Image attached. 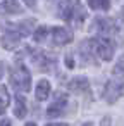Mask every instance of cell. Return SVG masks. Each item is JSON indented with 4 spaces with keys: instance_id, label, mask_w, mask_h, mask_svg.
Masks as SVG:
<instances>
[{
    "instance_id": "cell-5",
    "label": "cell",
    "mask_w": 124,
    "mask_h": 126,
    "mask_svg": "<svg viewBox=\"0 0 124 126\" xmlns=\"http://www.w3.org/2000/svg\"><path fill=\"white\" fill-rule=\"evenodd\" d=\"M35 26H36V21H35V19H24V21H21V23H9V24H7V28H9L11 31L17 33L21 38L31 35V33L35 31Z\"/></svg>"
},
{
    "instance_id": "cell-13",
    "label": "cell",
    "mask_w": 124,
    "mask_h": 126,
    "mask_svg": "<svg viewBox=\"0 0 124 126\" xmlns=\"http://www.w3.org/2000/svg\"><path fill=\"white\" fill-rule=\"evenodd\" d=\"M28 112V105H26V98L23 95H16L14 97V116L17 119H24Z\"/></svg>"
},
{
    "instance_id": "cell-19",
    "label": "cell",
    "mask_w": 124,
    "mask_h": 126,
    "mask_svg": "<svg viewBox=\"0 0 124 126\" xmlns=\"http://www.w3.org/2000/svg\"><path fill=\"white\" fill-rule=\"evenodd\" d=\"M66 66H67V67H74V59H72L71 55L66 57Z\"/></svg>"
},
{
    "instance_id": "cell-20",
    "label": "cell",
    "mask_w": 124,
    "mask_h": 126,
    "mask_svg": "<svg viewBox=\"0 0 124 126\" xmlns=\"http://www.w3.org/2000/svg\"><path fill=\"white\" fill-rule=\"evenodd\" d=\"M0 126H11V119L2 117V119H0Z\"/></svg>"
},
{
    "instance_id": "cell-24",
    "label": "cell",
    "mask_w": 124,
    "mask_h": 126,
    "mask_svg": "<svg viewBox=\"0 0 124 126\" xmlns=\"http://www.w3.org/2000/svg\"><path fill=\"white\" fill-rule=\"evenodd\" d=\"M24 126H36V124H35V123H26Z\"/></svg>"
},
{
    "instance_id": "cell-17",
    "label": "cell",
    "mask_w": 124,
    "mask_h": 126,
    "mask_svg": "<svg viewBox=\"0 0 124 126\" xmlns=\"http://www.w3.org/2000/svg\"><path fill=\"white\" fill-rule=\"evenodd\" d=\"M114 76H124V55H121L114 66Z\"/></svg>"
},
{
    "instance_id": "cell-21",
    "label": "cell",
    "mask_w": 124,
    "mask_h": 126,
    "mask_svg": "<svg viewBox=\"0 0 124 126\" xmlns=\"http://www.w3.org/2000/svg\"><path fill=\"white\" fill-rule=\"evenodd\" d=\"M24 2H26V5L31 7V9H35V5H36V0H24Z\"/></svg>"
},
{
    "instance_id": "cell-25",
    "label": "cell",
    "mask_w": 124,
    "mask_h": 126,
    "mask_svg": "<svg viewBox=\"0 0 124 126\" xmlns=\"http://www.w3.org/2000/svg\"><path fill=\"white\" fill-rule=\"evenodd\" d=\"M83 126H90V124H83Z\"/></svg>"
},
{
    "instance_id": "cell-8",
    "label": "cell",
    "mask_w": 124,
    "mask_h": 126,
    "mask_svg": "<svg viewBox=\"0 0 124 126\" xmlns=\"http://www.w3.org/2000/svg\"><path fill=\"white\" fill-rule=\"evenodd\" d=\"M19 40H21V36L9 30V31H5L2 36H0V45H2L5 50H16L19 47Z\"/></svg>"
},
{
    "instance_id": "cell-6",
    "label": "cell",
    "mask_w": 124,
    "mask_h": 126,
    "mask_svg": "<svg viewBox=\"0 0 124 126\" xmlns=\"http://www.w3.org/2000/svg\"><path fill=\"white\" fill-rule=\"evenodd\" d=\"M66 107H67V97L64 93H57V98L47 109V116L48 117H59L66 112Z\"/></svg>"
},
{
    "instance_id": "cell-4",
    "label": "cell",
    "mask_w": 124,
    "mask_h": 126,
    "mask_svg": "<svg viewBox=\"0 0 124 126\" xmlns=\"http://www.w3.org/2000/svg\"><path fill=\"white\" fill-rule=\"evenodd\" d=\"M48 31H50V40H52V43H54V45H59V47L71 43L72 38H74L72 31L67 30V28H62V26H55V28H52V30H48Z\"/></svg>"
},
{
    "instance_id": "cell-1",
    "label": "cell",
    "mask_w": 124,
    "mask_h": 126,
    "mask_svg": "<svg viewBox=\"0 0 124 126\" xmlns=\"http://www.w3.org/2000/svg\"><path fill=\"white\" fill-rule=\"evenodd\" d=\"M11 85L21 93H28L31 90V74L21 62H17L11 71Z\"/></svg>"
},
{
    "instance_id": "cell-16",
    "label": "cell",
    "mask_w": 124,
    "mask_h": 126,
    "mask_svg": "<svg viewBox=\"0 0 124 126\" xmlns=\"http://www.w3.org/2000/svg\"><path fill=\"white\" fill-rule=\"evenodd\" d=\"M47 35H48V28H47V26H38V28L33 31V38H35L36 43L43 42V40L47 38Z\"/></svg>"
},
{
    "instance_id": "cell-18",
    "label": "cell",
    "mask_w": 124,
    "mask_h": 126,
    "mask_svg": "<svg viewBox=\"0 0 124 126\" xmlns=\"http://www.w3.org/2000/svg\"><path fill=\"white\" fill-rule=\"evenodd\" d=\"M110 124H112V119H110L109 116L102 117V121H100V126H110Z\"/></svg>"
},
{
    "instance_id": "cell-2",
    "label": "cell",
    "mask_w": 124,
    "mask_h": 126,
    "mask_svg": "<svg viewBox=\"0 0 124 126\" xmlns=\"http://www.w3.org/2000/svg\"><path fill=\"white\" fill-rule=\"evenodd\" d=\"M124 95V81L122 79H109L105 83V88H103V98L107 104H114L117 102L121 97Z\"/></svg>"
},
{
    "instance_id": "cell-12",
    "label": "cell",
    "mask_w": 124,
    "mask_h": 126,
    "mask_svg": "<svg viewBox=\"0 0 124 126\" xmlns=\"http://www.w3.org/2000/svg\"><path fill=\"white\" fill-rule=\"evenodd\" d=\"M0 12L2 14H21L23 5L17 0H4V2L0 4Z\"/></svg>"
},
{
    "instance_id": "cell-14",
    "label": "cell",
    "mask_w": 124,
    "mask_h": 126,
    "mask_svg": "<svg viewBox=\"0 0 124 126\" xmlns=\"http://www.w3.org/2000/svg\"><path fill=\"white\" fill-rule=\"evenodd\" d=\"M88 2V5H90V9H93V11H109L110 9V0H86Z\"/></svg>"
},
{
    "instance_id": "cell-10",
    "label": "cell",
    "mask_w": 124,
    "mask_h": 126,
    "mask_svg": "<svg viewBox=\"0 0 124 126\" xmlns=\"http://www.w3.org/2000/svg\"><path fill=\"white\" fill-rule=\"evenodd\" d=\"M33 61H35V64H36L38 67H41V69H45V71H50L52 66H57V61H55L54 57L47 55L45 52H36V54H33Z\"/></svg>"
},
{
    "instance_id": "cell-23",
    "label": "cell",
    "mask_w": 124,
    "mask_h": 126,
    "mask_svg": "<svg viewBox=\"0 0 124 126\" xmlns=\"http://www.w3.org/2000/svg\"><path fill=\"white\" fill-rule=\"evenodd\" d=\"M4 69H5L4 62H0V79H2V76H4Z\"/></svg>"
},
{
    "instance_id": "cell-11",
    "label": "cell",
    "mask_w": 124,
    "mask_h": 126,
    "mask_svg": "<svg viewBox=\"0 0 124 126\" xmlns=\"http://www.w3.org/2000/svg\"><path fill=\"white\" fill-rule=\"evenodd\" d=\"M48 95H50V81L43 78V79H40V81L36 83L35 97H36V100L43 102V100H47V98H48Z\"/></svg>"
},
{
    "instance_id": "cell-3",
    "label": "cell",
    "mask_w": 124,
    "mask_h": 126,
    "mask_svg": "<svg viewBox=\"0 0 124 126\" xmlns=\"http://www.w3.org/2000/svg\"><path fill=\"white\" fill-rule=\"evenodd\" d=\"M93 45H95V55H98L102 61H110L114 57L115 47H114V43H112L110 38L98 36V38L93 40Z\"/></svg>"
},
{
    "instance_id": "cell-15",
    "label": "cell",
    "mask_w": 124,
    "mask_h": 126,
    "mask_svg": "<svg viewBox=\"0 0 124 126\" xmlns=\"http://www.w3.org/2000/svg\"><path fill=\"white\" fill-rule=\"evenodd\" d=\"M11 104V97H9V92L4 85H0V110H5L7 105Z\"/></svg>"
},
{
    "instance_id": "cell-22",
    "label": "cell",
    "mask_w": 124,
    "mask_h": 126,
    "mask_svg": "<svg viewBox=\"0 0 124 126\" xmlns=\"http://www.w3.org/2000/svg\"><path fill=\"white\" fill-rule=\"evenodd\" d=\"M47 126H67L66 123H48Z\"/></svg>"
},
{
    "instance_id": "cell-9",
    "label": "cell",
    "mask_w": 124,
    "mask_h": 126,
    "mask_svg": "<svg viewBox=\"0 0 124 126\" xmlns=\"http://www.w3.org/2000/svg\"><path fill=\"white\" fill-rule=\"evenodd\" d=\"M67 88H69V92H72V93H83V92H86V90L90 88V81H88L86 76H74V78L67 83Z\"/></svg>"
},
{
    "instance_id": "cell-7",
    "label": "cell",
    "mask_w": 124,
    "mask_h": 126,
    "mask_svg": "<svg viewBox=\"0 0 124 126\" xmlns=\"http://www.w3.org/2000/svg\"><path fill=\"white\" fill-rule=\"evenodd\" d=\"M78 5H79V0H62V2L59 4V16L64 21L71 23V19L74 16V11L78 9Z\"/></svg>"
}]
</instances>
